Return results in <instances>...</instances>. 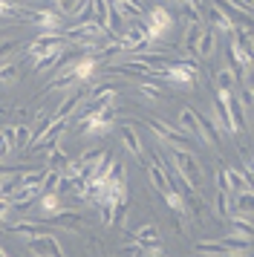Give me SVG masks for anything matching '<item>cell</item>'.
Instances as JSON below:
<instances>
[{
    "label": "cell",
    "mask_w": 254,
    "mask_h": 257,
    "mask_svg": "<svg viewBox=\"0 0 254 257\" xmlns=\"http://www.w3.org/2000/svg\"><path fill=\"white\" fill-rule=\"evenodd\" d=\"M205 29H202V24H188V29H185V38H182V49L185 52H194L196 41H199V35H202Z\"/></svg>",
    "instance_id": "obj_28"
},
{
    "label": "cell",
    "mask_w": 254,
    "mask_h": 257,
    "mask_svg": "<svg viewBox=\"0 0 254 257\" xmlns=\"http://www.w3.org/2000/svg\"><path fill=\"white\" fill-rule=\"evenodd\" d=\"M58 185H61V171L46 168L44 179H41V191H58Z\"/></svg>",
    "instance_id": "obj_35"
},
{
    "label": "cell",
    "mask_w": 254,
    "mask_h": 257,
    "mask_svg": "<svg viewBox=\"0 0 254 257\" xmlns=\"http://www.w3.org/2000/svg\"><path fill=\"white\" fill-rule=\"evenodd\" d=\"M148 127L153 130L165 145H171V148H188V142H191L182 130L171 127V124H165V121H159V118H148Z\"/></svg>",
    "instance_id": "obj_8"
},
{
    "label": "cell",
    "mask_w": 254,
    "mask_h": 257,
    "mask_svg": "<svg viewBox=\"0 0 254 257\" xmlns=\"http://www.w3.org/2000/svg\"><path fill=\"white\" fill-rule=\"evenodd\" d=\"M21 78V64L9 61V64H0V84H15Z\"/></svg>",
    "instance_id": "obj_31"
},
{
    "label": "cell",
    "mask_w": 254,
    "mask_h": 257,
    "mask_svg": "<svg viewBox=\"0 0 254 257\" xmlns=\"http://www.w3.org/2000/svg\"><path fill=\"white\" fill-rule=\"evenodd\" d=\"M113 116H115V107H104L101 113H92V116H78V124L84 130V136H92V139H101L113 130Z\"/></svg>",
    "instance_id": "obj_2"
},
{
    "label": "cell",
    "mask_w": 254,
    "mask_h": 257,
    "mask_svg": "<svg viewBox=\"0 0 254 257\" xmlns=\"http://www.w3.org/2000/svg\"><path fill=\"white\" fill-rule=\"evenodd\" d=\"M75 87V78H72V72H58L52 75V81H49V90H72Z\"/></svg>",
    "instance_id": "obj_33"
},
{
    "label": "cell",
    "mask_w": 254,
    "mask_h": 257,
    "mask_svg": "<svg viewBox=\"0 0 254 257\" xmlns=\"http://www.w3.org/2000/svg\"><path fill=\"white\" fill-rule=\"evenodd\" d=\"M148 176H150V185L156 188L159 194H165V191H171V179H168V171L162 168V162H159V156H153L150 159V165H148Z\"/></svg>",
    "instance_id": "obj_11"
},
{
    "label": "cell",
    "mask_w": 254,
    "mask_h": 257,
    "mask_svg": "<svg viewBox=\"0 0 254 257\" xmlns=\"http://www.w3.org/2000/svg\"><path fill=\"white\" fill-rule=\"evenodd\" d=\"M217 214L222 220L231 217V194H225V191H217Z\"/></svg>",
    "instance_id": "obj_37"
},
{
    "label": "cell",
    "mask_w": 254,
    "mask_h": 257,
    "mask_svg": "<svg viewBox=\"0 0 254 257\" xmlns=\"http://www.w3.org/2000/svg\"><path fill=\"white\" fill-rule=\"evenodd\" d=\"M18 47H23V41L21 38H9V41H0V58H9L12 52Z\"/></svg>",
    "instance_id": "obj_39"
},
{
    "label": "cell",
    "mask_w": 254,
    "mask_h": 257,
    "mask_svg": "<svg viewBox=\"0 0 254 257\" xmlns=\"http://www.w3.org/2000/svg\"><path fill=\"white\" fill-rule=\"evenodd\" d=\"M139 95H145L148 101H159L162 95V87L159 84H150V81H139Z\"/></svg>",
    "instance_id": "obj_34"
},
{
    "label": "cell",
    "mask_w": 254,
    "mask_h": 257,
    "mask_svg": "<svg viewBox=\"0 0 254 257\" xmlns=\"http://www.w3.org/2000/svg\"><path fill=\"white\" fill-rule=\"evenodd\" d=\"M18 0H0V18H15L18 15Z\"/></svg>",
    "instance_id": "obj_40"
},
{
    "label": "cell",
    "mask_w": 254,
    "mask_h": 257,
    "mask_svg": "<svg viewBox=\"0 0 254 257\" xmlns=\"http://www.w3.org/2000/svg\"><path fill=\"white\" fill-rule=\"evenodd\" d=\"M67 162H69V156H67L64 151H61V148H52V151H49V159H46V165H49V168L61 171V168H64Z\"/></svg>",
    "instance_id": "obj_38"
},
{
    "label": "cell",
    "mask_w": 254,
    "mask_h": 257,
    "mask_svg": "<svg viewBox=\"0 0 254 257\" xmlns=\"http://www.w3.org/2000/svg\"><path fill=\"white\" fill-rule=\"evenodd\" d=\"M41 194H44L41 188H23V185H18L9 194V205H15V208H26V205H29L35 197H41Z\"/></svg>",
    "instance_id": "obj_19"
},
{
    "label": "cell",
    "mask_w": 254,
    "mask_h": 257,
    "mask_svg": "<svg viewBox=\"0 0 254 257\" xmlns=\"http://www.w3.org/2000/svg\"><path fill=\"white\" fill-rule=\"evenodd\" d=\"M211 118H217V124H219L222 130H225V133H231V136L237 133V127H234V121H231L228 107L222 104V98H219V95H214V116H211Z\"/></svg>",
    "instance_id": "obj_21"
},
{
    "label": "cell",
    "mask_w": 254,
    "mask_h": 257,
    "mask_svg": "<svg viewBox=\"0 0 254 257\" xmlns=\"http://www.w3.org/2000/svg\"><path fill=\"white\" fill-rule=\"evenodd\" d=\"M61 47H67V41H64V35H61V32H41V35H38L32 44L26 47V52H29L32 58H38V55L55 52V49H61Z\"/></svg>",
    "instance_id": "obj_9"
},
{
    "label": "cell",
    "mask_w": 254,
    "mask_h": 257,
    "mask_svg": "<svg viewBox=\"0 0 254 257\" xmlns=\"http://www.w3.org/2000/svg\"><path fill=\"white\" fill-rule=\"evenodd\" d=\"M69 72H72L75 84L95 81V75H98V58H95V52L92 55H78V61L69 67Z\"/></svg>",
    "instance_id": "obj_10"
},
{
    "label": "cell",
    "mask_w": 254,
    "mask_h": 257,
    "mask_svg": "<svg viewBox=\"0 0 254 257\" xmlns=\"http://www.w3.org/2000/svg\"><path fill=\"white\" fill-rule=\"evenodd\" d=\"M130 240L136 245H142L145 251H156L159 248V228L156 225H145V228H139V231L130 234Z\"/></svg>",
    "instance_id": "obj_12"
},
{
    "label": "cell",
    "mask_w": 254,
    "mask_h": 257,
    "mask_svg": "<svg viewBox=\"0 0 254 257\" xmlns=\"http://www.w3.org/2000/svg\"><path fill=\"white\" fill-rule=\"evenodd\" d=\"M196 75H199V70H196V64H191V61H171L165 67V72H162V78L171 81L173 87H194Z\"/></svg>",
    "instance_id": "obj_5"
},
{
    "label": "cell",
    "mask_w": 254,
    "mask_h": 257,
    "mask_svg": "<svg viewBox=\"0 0 254 257\" xmlns=\"http://www.w3.org/2000/svg\"><path fill=\"white\" fill-rule=\"evenodd\" d=\"M208 21H211V26H214V32H231V29H234L231 21L219 12L217 6H211V9H208Z\"/></svg>",
    "instance_id": "obj_27"
},
{
    "label": "cell",
    "mask_w": 254,
    "mask_h": 257,
    "mask_svg": "<svg viewBox=\"0 0 254 257\" xmlns=\"http://www.w3.org/2000/svg\"><path fill=\"white\" fill-rule=\"evenodd\" d=\"M29 142H32V127L29 124H18L15 127V139H12V148L15 151H26Z\"/></svg>",
    "instance_id": "obj_26"
},
{
    "label": "cell",
    "mask_w": 254,
    "mask_h": 257,
    "mask_svg": "<svg viewBox=\"0 0 254 257\" xmlns=\"http://www.w3.org/2000/svg\"><path fill=\"white\" fill-rule=\"evenodd\" d=\"M142 24H145V29H148L150 41L156 44V41H162V38L171 35V29H173V15L168 12L165 6H153Z\"/></svg>",
    "instance_id": "obj_3"
},
{
    "label": "cell",
    "mask_w": 254,
    "mask_h": 257,
    "mask_svg": "<svg viewBox=\"0 0 254 257\" xmlns=\"http://www.w3.org/2000/svg\"><path fill=\"white\" fill-rule=\"evenodd\" d=\"M222 174H225V182H228L231 194H237V191H251V179L237 171V168H222Z\"/></svg>",
    "instance_id": "obj_20"
},
{
    "label": "cell",
    "mask_w": 254,
    "mask_h": 257,
    "mask_svg": "<svg viewBox=\"0 0 254 257\" xmlns=\"http://www.w3.org/2000/svg\"><path fill=\"white\" fill-rule=\"evenodd\" d=\"M18 3H21V0H18Z\"/></svg>",
    "instance_id": "obj_47"
},
{
    "label": "cell",
    "mask_w": 254,
    "mask_h": 257,
    "mask_svg": "<svg viewBox=\"0 0 254 257\" xmlns=\"http://www.w3.org/2000/svg\"><path fill=\"white\" fill-rule=\"evenodd\" d=\"M113 208H115V205L98 202V217H101V222H104V225H113Z\"/></svg>",
    "instance_id": "obj_41"
},
{
    "label": "cell",
    "mask_w": 254,
    "mask_h": 257,
    "mask_svg": "<svg viewBox=\"0 0 254 257\" xmlns=\"http://www.w3.org/2000/svg\"><path fill=\"white\" fill-rule=\"evenodd\" d=\"M61 49H64V47H61ZM61 49H55V52H46V55H38V58H32V70H35V72H41V70H52V64L58 61Z\"/></svg>",
    "instance_id": "obj_32"
},
{
    "label": "cell",
    "mask_w": 254,
    "mask_h": 257,
    "mask_svg": "<svg viewBox=\"0 0 254 257\" xmlns=\"http://www.w3.org/2000/svg\"><path fill=\"white\" fill-rule=\"evenodd\" d=\"M173 171L188 179L191 185H199V179H202V171H199V159H196L194 153L188 151V148H173Z\"/></svg>",
    "instance_id": "obj_4"
},
{
    "label": "cell",
    "mask_w": 254,
    "mask_h": 257,
    "mask_svg": "<svg viewBox=\"0 0 254 257\" xmlns=\"http://www.w3.org/2000/svg\"><path fill=\"white\" fill-rule=\"evenodd\" d=\"M162 199H165V205H168L171 211H176V214H185V211H188V202H185L182 194H179V191H173V188H171V191H165Z\"/></svg>",
    "instance_id": "obj_29"
},
{
    "label": "cell",
    "mask_w": 254,
    "mask_h": 257,
    "mask_svg": "<svg viewBox=\"0 0 254 257\" xmlns=\"http://www.w3.org/2000/svg\"><path fill=\"white\" fill-rule=\"evenodd\" d=\"M182 6V18L188 24H202V6H191V3H179Z\"/></svg>",
    "instance_id": "obj_36"
},
{
    "label": "cell",
    "mask_w": 254,
    "mask_h": 257,
    "mask_svg": "<svg viewBox=\"0 0 254 257\" xmlns=\"http://www.w3.org/2000/svg\"><path fill=\"white\" fill-rule=\"evenodd\" d=\"M26 24L38 26L41 32H64V21H61V12H52V9H41V6H18V15Z\"/></svg>",
    "instance_id": "obj_1"
},
{
    "label": "cell",
    "mask_w": 254,
    "mask_h": 257,
    "mask_svg": "<svg viewBox=\"0 0 254 257\" xmlns=\"http://www.w3.org/2000/svg\"><path fill=\"white\" fill-rule=\"evenodd\" d=\"M231 6H237L240 12H245V15H251L254 12V0H228Z\"/></svg>",
    "instance_id": "obj_42"
},
{
    "label": "cell",
    "mask_w": 254,
    "mask_h": 257,
    "mask_svg": "<svg viewBox=\"0 0 254 257\" xmlns=\"http://www.w3.org/2000/svg\"><path fill=\"white\" fill-rule=\"evenodd\" d=\"M64 130H67V118H52V124H49V127L32 142V145H29V151L49 153L52 148H58V142H61V136H64Z\"/></svg>",
    "instance_id": "obj_6"
},
{
    "label": "cell",
    "mask_w": 254,
    "mask_h": 257,
    "mask_svg": "<svg viewBox=\"0 0 254 257\" xmlns=\"http://www.w3.org/2000/svg\"><path fill=\"white\" fill-rule=\"evenodd\" d=\"M222 257H242V254H222Z\"/></svg>",
    "instance_id": "obj_46"
},
{
    "label": "cell",
    "mask_w": 254,
    "mask_h": 257,
    "mask_svg": "<svg viewBox=\"0 0 254 257\" xmlns=\"http://www.w3.org/2000/svg\"><path fill=\"white\" fill-rule=\"evenodd\" d=\"M214 49H217V32H214V29H208V32H202L199 41H196L194 55L199 61H211V58H214Z\"/></svg>",
    "instance_id": "obj_14"
},
{
    "label": "cell",
    "mask_w": 254,
    "mask_h": 257,
    "mask_svg": "<svg viewBox=\"0 0 254 257\" xmlns=\"http://www.w3.org/2000/svg\"><path fill=\"white\" fill-rule=\"evenodd\" d=\"M237 81H240V78H237V72L231 70V67H222V70L217 72V87H219V90L234 93V90H237Z\"/></svg>",
    "instance_id": "obj_25"
},
{
    "label": "cell",
    "mask_w": 254,
    "mask_h": 257,
    "mask_svg": "<svg viewBox=\"0 0 254 257\" xmlns=\"http://www.w3.org/2000/svg\"><path fill=\"white\" fill-rule=\"evenodd\" d=\"M196 254H208V257H222L228 254L222 240H208V243H196Z\"/></svg>",
    "instance_id": "obj_30"
},
{
    "label": "cell",
    "mask_w": 254,
    "mask_h": 257,
    "mask_svg": "<svg viewBox=\"0 0 254 257\" xmlns=\"http://www.w3.org/2000/svg\"><path fill=\"white\" fill-rule=\"evenodd\" d=\"M55 3H58V12H61V15H69V12H72V6H75L78 0H55Z\"/></svg>",
    "instance_id": "obj_43"
},
{
    "label": "cell",
    "mask_w": 254,
    "mask_h": 257,
    "mask_svg": "<svg viewBox=\"0 0 254 257\" xmlns=\"http://www.w3.org/2000/svg\"><path fill=\"white\" fill-rule=\"evenodd\" d=\"M52 222L61 225V228H69V231H81L84 228V217L75 214V211H58L55 217H52Z\"/></svg>",
    "instance_id": "obj_22"
},
{
    "label": "cell",
    "mask_w": 254,
    "mask_h": 257,
    "mask_svg": "<svg viewBox=\"0 0 254 257\" xmlns=\"http://www.w3.org/2000/svg\"><path fill=\"white\" fill-rule=\"evenodd\" d=\"M12 174H18V171H12V168H6V165H0V176H12Z\"/></svg>",
    "instance_id": "obj_44"
},
{
    "label": "cell",
    "mask_w": 254,
    "mask_h": 257,
    "mask_svg": "<svg viewBox=\"0 0 254 257\" xmlns=\"http://www.w3.org/2000/svg\"><path fill=\"white\" fill-rule=\"evenodd\" d=\"M84 98H87V93H72L69 98H64V101L58 104V110H55V116H52V118H67V116H72V113L81 107V101H84Z\"/></svg>",
    "instance_id": "obj_24"
},
{
    "label": "cell",
    "mask_w": 254,
    "mask_h": 257,
    "mask_svg": "<svg viewBox=\"0 0 254 257\" xmlns=\"http://www.w3.org/2000/svg\"><path fill=\"white\" fill-rule=\"evenodd\" d=\"M228 222H231V234H234V237H245V240H251V231H254L251 217H245V214H231Z\"/></svg>",
    "instance_id": "obj_23"
},
{
    "label": "cell",
    "mask_w": 254,
    "mask_h": 257,
    "mask_svg": "<svg viewBox=\"0 0 254 257\" xmlns=\"http://www.w3.org/2000/svg\"><path fill=\"white\" fill-rule=\"evenodd\" d=\"M214 6H217L219 12L225 15V18H228V21H231V26H251V21H248L251 15L240 12L237 6H231L228 0H214Z\"/></svg>",
    "instance_id": "obj_16"
},
{
    "label": "cell",
    "mask_w": 254,
    "mask_h": 257,
    "mask_svg": "<svg viewBox=\"0 0 254 257\" xmlns=\"http://www.w3.org/2000/svg\"><path fill=\"white\" fill-rule=\"evenodd\" d=\"M118 136H121V145L127 148V153L142 156V139H139V130L133 124H121L118 127Z\"/></svg>",
    "instance_id": "obj_18"
},
{
    "label": "cell",
    "mask_w": 254,
    "mask_h": 257,
    "mask_svg": "<svg viewBox=\"0 0 254 257\" xmlns=\"http://www.w3.org/2000/svg\"><path fill=\"white\" fill-rule=\"evenodd\" d=\"M179 127L188 139H199L202 142V133H199V118H196V110L194 107H182L179 113Z\"/></svg>",
    "instance_id": "obj_13"
},
{
    "label": "cell",
    "mask_w": 254,
    "mask_h": 257,
    "mask_svg": "<svg viewBox=\"0 0 254 257\" xmlns=\"http://www.w3.org/2000/svg\"><path fill=\"white\" fill-rule=\"evenodd\" d=\"M29 254L35 257H64V248H61V243L55 240V231L52 234H35V237H29Z\"/></svg>",
    "instance_id": "obj_7"
},
{
    "label": "cell",
    "mask_w": 254,
    "mask_h": 257,
    "mask_svg": "<svg viewBox=\"0 0 254 257\" xmlns=\"http://www.w3.org/2000/svg\"><path fill=\"white\" fill-rule=\"evenodd\" d=\"M124 3H133V6H142V0H124Z\"/></svg>",
    "instance_id": "obj_45"
},
{
    "label": "cell",
    "mask_w": 254,
    "mask_h": 257,
    "mask_svg": "<svg viewBox=\"0 0 254 257\" xmlns=\"http://www.w3.org/2000/svg\"><path fill=\"white\" fill-rule=\"evenodd\" d=\"M6 231H9V234H26V237H35V234H52V228L44 225V222H38V220H21V222H12Z\"/></svg>",
    "instance_id": "obj_15"
},
{
    "label": "cell",
    "mask_w": 254,
    "mask_h": 257,
    "mask_svg": "<svg viewBox=\"0 0 254 257\" xmlns=\"http://www.w3.org/2000/svg\"><path fill=\"white\" fill-rule=\"evenodd\" d=\"M58 211H64L58 191H44V194H41V220H52Z\"/></svg>",
    "instance_id": "obj_17"
}]
</instances>
